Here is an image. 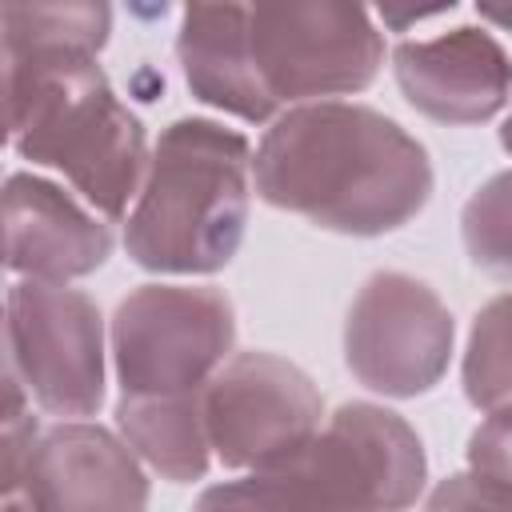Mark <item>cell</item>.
Returning <instances> with one entry per match:
<instances>
[{
  "instance_id": "obj_1",
  "label": "cell",
  "mask_w": 512,
  "mask_h": 512,
  "mask_svg": "<svg viewBox=\"0 0 512 512\" xmlns=\"http://www.w3.org/2000/svg\"><path fill=\"white\" fill-rule=\"evenodd\" d=\"M264 204L340 236H384L432 200V160L416 136L368 104L320 100L272 120L252 156Z\"/></svg>"
},
{
  "instance_id": "obj_2",
  "label": "cell",
  "mask_w": 512,
  "mask_h": 512,
  "mask_svg": "<svg viewBox=\"0 0 512 512\" xmlns=\"http://www.w3.org/2000/svg\"><path fill=\"white\" fill-rule=\"evenodd\" d=\"M8 140L16 156L64 172L104 220H120L148 176L140 116L112 92L96 52L4 48Z\"/></svg>"
},
{
  "instance_id": "obj_3",
  "label": "cell",
  "mask_w": 512,
  "mask_h": 512,
  "mask_svg": "<svg viewBox=\"0 0 512 512\" xmlns=\"http://www.w3.org/2000/svg\"><path fill=\"white\" fill-rule=\"evenodd\" d=\"M252 208V144L204 116L172 120L148 160L124 224L132 264L168 276H208L240 252Z\"/></svg>"
},
{
  "instance_id": "obj_4",
  "label": "cell",
  "mask_w": 512,
  "mask_h": 512,
  "mask_svg": "<svg viewBox=\"0 0 512 512\" xmlns=\"http://www.w3.org/2000/svg\"><path fill=\"white\" fill-rule=\"evenodd\" d=\"M428 456L416 428L368 400L340 404L284 460L236 480L252 512H404L420 500Z\"/></svg>"
},
{
  "instance_id": "obj_5",
  "label": "cell",
  "mask_w": 512,
  "mask_h": 512,
  "mask_svg": "<svg viewBox=\"0 0 512 512\" xmlns=\"http://www.w3.org/2000/svg\"><path fill=\"white\" fill-rule=\"evenodd\" d=\"M236 312L208 284H140L112 316V364L120 396H204L232 360Z\"/></svg>"
},
{
  "instance_id": "obj_6",
  "label": "cell",
  "mask_w": 512,
  "mask_h": 512,
  "mask_svg": "<svg viewBox=\"0 0 512 512\" xmlns=\"http://www.w3.org/2000/svg\"><path fill=\"white\" fill-rule=\"evenodd\" d=\"M248 32L276 108L364 92L384 64V32L352 4H260L248 12Z\"/></svg>"
},
{
  "instance_id": "obj_7",
  "label": "cell",
  "mask_w": 512,
  "mask_h": 512,
  "mask_svg": "<svg viewBox=\"0 0 512 512\" xmlns=\"http://www.w3.org/2000/svg\"><path fill=\"white\" fill-rule=\"evenodd\" d=\"M456 324L448 304L408 272H372L344 320V364L380 396L432 392L452 360Z\"/></svg>"
},
{
  "instance_id": "obj_8",
  "label": "cell",
  "mask_w": 512,
  "mask_h": 512,
  "mask_svg": "<svg viewBox=\"0 0 512 512\" xmlns=\"http://www.w3.org/2000/svg\"><path fill=\"white\" fill-rule=\"evenodd\" d=\"M8 368L52 416H96L104 404V320L68 284L16 280L8 288Z\"/></svg>"
},
{
  "instance_id": "obj_9",
  "label": "cell",
  "mask_w": 512,
  "mask_h": 512,
  "mask_svg": "<svg viewBox=\"0 0 512 512\" xmlns=\"http://www.w3.org/2000/svg\"><path fill=\"white\" fill-rule=\"evenodd\" d=\"M320 420L316 384L276 352H236L204 388L208 444L224 468H268L308 444Z\"/></svg>"
},
{
  "instance_id": "obj_10",
  "label": "cell",
  "mask_w": 512,
  "mask_h": 512,
  "mask_svg": "<svg viewBox=\"0 0 512 512\" xmlns=\"http://www.w3.org/2000/svg\"><path fill=\"white\" fill-rule=\"evenodd\" d=\"M12 488H24L40 512H148L140 456L124 436L88 420L44 428Z\"/></svg>"
},
{
  "instance_id": "obj_11",
  "label": "cell",
  "mask_w": 512,
  "mask_h": 512,
  "mask_svg": "<svg viewBox=\"0 0 512 512\" xmlns=\"http://www.w3.org/2000/svg\"><path fill=\"white\" fill-rule=\"evenodd\" d=\"M392 72L404 100L436 124H484L512 100V56L488 28H452L400 40Z\"/></svg>"
},
{
  "instance_id": "obj_12",
  "label": "cell",
  "mask_w": 512,
  "mask_h": 512,
  "mask_svg": "<svg viewBox=\"0 0 512 512\" xmlns=\"http://www.w3.org/2000/svg\"><path fill=\"white\" fill-rule=\"evenodd\" d=\"M112 256V232L100 212L44 176L12 172L4 180V264L24 280L68 284Z\"/></svg>"
},
{
  "instance_id": "obj_13",
  "label": "cell",
  "mask_w": 512,
  "mask_h": 512,
  "mask_svg": "<svg viewBox=\"0 0 512 512\" xmlns=\"http://www.w3.org/2000/svg\"><path fill=\"white\" fill-rule=\"evenodd\" d=\"M244 4H192L180 16L176 60L192 96L208 108L240 116L248 124H264L276 116V100L268 96L248 32Z\"/></svg>"
},
{
  "instance_id": "obj_14",
  "label": "cell",
  "mask_w": 512,
  "mask_h": 512,
  "mask_svg": "<svg viewBox=\"0 0 512 512\" xmlns=\"http://www.w3.org/2000/svg\"><path fill=\"white\" fill-rule=\"evenodd\" d=\"M116 428L124 444L164 480L192 484L204 480L212 444L204 424V396H120L116 400Z\"/></svg>"
},
{
  "instance_id": "obj_15",
  "label": "cell",
  "mask_w": 512,
  "mask_h": 512,
  "mask_svg": "<svg viewBox=\"0 0 512 512\" xmlns=\"http://www.w3.org/2000/svg\"><path fill=\"white\" fill-rule=\"evenodd\" d=\"M460 384L476 412H496L512 404V292L492 296L476 312Z\"/></svg>"
},
{
  "instance_id": "obj_16",
  "label": "cell",
  "mask_w": 512,
  "mask_h": 512,
  "mask_svg": "<svg viewBox=\"0 0 512 512\" xmlns=\"http://www.w3.org/2000/svg\"><path fill=\"white\" fill-rule=\"evenodd\" d=\"M4 48H84L100 52L112 32L108 4H4Z\"/></svg>"
},
{
  "instance_id": "obj_17",
  "label": "cell",
  "mask_w": 512,
  "mask_h": 512,
  "mask_svg": "<svg viewBox=\"0 0 512 512\" xmlns=\"http://www.w3.org/2000/svg\"><path fill=\"white\" fill-rule=\"evenodd\" d=\"M460 236L480 272L512 284V168L496 172L468 196Z\"/></svg>"
},
{
  "instance_id": "obj_18",
  "label": "cell",
  "mask_w": 512,
  "mask_h": 512,
  "mask_svg": "<svg viewBox=\"0 0 512 512\" xmlns=\"http://www.w3.org/2000/svg\"><path fill=\"white\" fill-rule=\"evenodd\" d=\"M424 512H512V488H504L472 468L452 472L428 492Z\"/></svg>"
},
{
  "instance_id": "obj_19",
  "label": "cell",
  "mask_w": 512,
  "mask_h": 512,
  "mask_svg": "<svg viewBox=\"0 0 512 512\" xmlns=\"http://www.w3.org/2000/svg\"><path fill=\"white\" fill-rule=\"evenodd\" d=\"M468 468L512 488V404L484 412L468 436Z\"/></svg>"
},
{
  "instance_id": "obj_20",
  "label": "cell",
  "mask_w": 512,
  "mask_h": 512,
  "mask_svg": "<svg viewBox=\"0 0 512 512\" xmlns=\"http://www.w3.org/2000/svg\"><path fill=\"white\" fill-rule=\"evenodd\" d=\"M192 512H252L248 500L240 496L236 480H224V484H212L200 492V500L192 504Z\"/></svg>"
},
{
  "instance_id": "obj_21",
  "label": "cell",
  "mask_w": 512,
  "mask_h": 512,
  "mask_svg": "<svg viewBox=\"0 0 512 512\" xmlns=\"http://www.w3.org/2000/svg\"><path fill=\"white\" fill-rule=\"evenodd\" d=\"M4 512H40V508L24 488H8L4 492Z\"/></svg>"
},
{
  "instance_id": "obj_22",
  "label": "cell",
  "mask_w": 512,
  "mask_h": 512,
  "mask_svg": "<svg viewBox=\"0 0 512 512\" xmlns=\"http://www.w3.org/2000/svg\"><path fill=\"white\" fill-rule=\"evenodd\" d=\"M500 144H504V152L512 156V112H508V120L500 124Z\"/></svg>"
}]
</instances>
